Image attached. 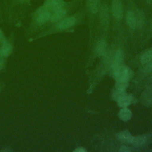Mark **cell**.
I'll return each mask as SVG.
<instances>
[{
    "mask_svg": "<svg viewBox=\"0 0 152 152\" xmlns=\"http://www.w3.org/2000/svg\"><path fill=\"white\" fill-rule=\"evenodd\" d=\"M113 71L116 80H129L131 76V71L129 68L122 65L118 66Z\"/></svg>",
    "mask_w": 152,
    "mask_h": 152,
    "instance_id": "cell-1",
    "label": "cell"
},
{
    "mask_svg": "<svg viewBox=\"0 0 152 152\" xmlns=\"http://www.w3.org/2000/svg\"><path fill=\"white\" fill-rule=\"evenodd\" d=\"M112 13L116 19H121L122 17V4L118 0H113L112 3Z\"/></svg>",
    "mask_w": 152,
    "mask_h": 152,
    "instance_id": "cell-2",
    "label": "cell"
},
{
    "mask_svg": "<svg viewBox=\"0 0 152 152\" xmlns=\"http://www.w3.org/2000/svg\"><path fill=\"white\" fill-rule=\"evenodd\" d=\"M63 5V0H47L45 7L48 10L56 11L61 8H62Z\"/></svg>",
    "mask_w": 152,
    "mask_h": 152,
    "instance_id": "cell-3",
    "label": "cell"
},
{
    "mask_svg": "<svg viewBox=\"0 0 152 152\" xmlns=\"http://www.w3.org/2000/svg\"><path fill=\"white\" fill-rule=\"evenodd\" d=\"M50 17V14L49 12V10H47L45 7L39 11V14L36 18V20L39 23H43L48 21Z\"/></svg>",
    "mask_w": 152,
    "mask_h": 152,
    "instance_id": "cell-4",
    "label": "cell"
},
{
    "mask_svg": "<svg viewBox=\"0 0 152 152\" xmlns=\"http://www.w3.org/2000/svg\"><path fill=\"white\" fill-rule=\"evenodd\" d=\"M75 22L76 19L73 17H71L65 20H63L62 21L59 22L57 25V27L60 30L66 29L73 26L75 23Z\"/></svg>",
    "mask_w": 152,
    "mask_h": 152,
    "instance_id": "cell-5",
    "label": "cell"
},
{
    "mask_svg": "<svg viewBox=\"0 0 152 152\" xmlns=\"http://www.w3.org/2000/svg\"><path fill=\"white\" fill-rule=\"evenodd\" d=\"M148 141V137L146 135H138L137 137H133L131 144L135 147H141L147 144Z\"/></svg>",
    "mask_w": 152,
    "mask_h": 152,
    "instance_id": "cell-6",
    "label": "cell"
},
{
    "mask_svg": "<svg viewBox=\"0 0 152 152\" xmlns=\"http://www.w3.org/2000/svg\"><path fill=\"white\" fill-rule=\"evenodd\" d=\"M133 100V97L131 95L125 94L122 97H121L119 99L117 100L118 106L121 107H126L128 106H129Z\"/></svg>",
    "mask_w": 152,
    "mask_h": 152,
    "instance_id": "cell-7",
    "label": "cell"
},
{
    "mask_svg": "<svg viewBox=\"0 0 152 152\" xmlns=\"http://www.w3.org/2000/svg\"><path fill=\"white\" fill-rule=\"evenodd\" d=\"M132 137H133L132 136L131 133L127 130L121 131L118 135V138L121 141H122L123 142H126V143L131 144Z\"/></svg>",
    "mask_w": 152,
    "mask_h": 152,
    "instance_id": "cell-8",
    "label": "cell"
},
{
    "mask_svg": "<svg viewBox=\"0 0 152 152\" xmlns=\"http://www.w3.org/2000/svg\"><path fill=\"white\" fill-rule=\"evenodd\" d=\"M95 52L98 56H103L106 53V43L105 42L99 41L96 47Z\"/></svg>",
    "mask_w": 152,
    "mask_h": 152,
    "instance_id": "cell-9",
    "label": "cell"
},
{
    "mask_svg": "<svg viewBox=\"0 0 152 152\" xmlns=\"http://www.w3.org/2000/svg\"><path fill=\"white\" fill-rule=\"evenodd\" d=\"M118 115L121 120L124 121H127L131 119L132 116V112L126 107H123L119 112Z\"/></svg>",
    "mask_w": 152,
    "mask_h": 152,
    "instance_id": "cell-10",
    "label": "cell"
},
{
    "mask_svg": "<svg viewBox=\"0 0 152 152\" xmlns=\"http://www.w3.org/2000/svg\"><path fill=\"white\" fill-rule=\"evenodd\" d=\"M126 23L129 27L131 28H135L137 26L136 17L134 12L132 11H128L126 14Z\"/></svg>",
    "mask_w": 152,
    "mask_h": 152,
    "instance_id": "cell-11",
    "label": "cell"
},
{
    "mask_svg": "<svg viewBox=\"0 0 152 152\" xmlns=\"http://www.w3.org/2000/svg\"><path fill=\"white\" fill-rule=\"evenodd\" d=\"M123 58H124V55H123V52L122 51V50L119 49L115 55L113 62V64H112V66H113V69H115V68H116L118 66L121 65V63L123 61Z\"/></svg>",
    "mask_w": 152,
    "mask_h": 152,
    "instance_id": "cell-12",
    "label": "cell"
},
{
    "mask_svg": "<svg viewBox=\"0 0 152 152\" xmlns=\"http://www.w3.org/2000/svg\"><path fill=\"white\" fill-rule=\"evenodd\" d=\"M100 4V0H88L87 7L89 11L93 14L97 12L99 6Z\"/></svg>",
    "mask_w": 152,
    "mask_h": 152,
    "instance_id": "cell-13",
    "label": "cell"
},
{
    "mask_svg": "<svg viewBox=\"0 0 152 152\" xmlns=\"http://www.w3.org/2000/svg\"><path fill=\"white\" fill-rule=\"evenodd\" d=\"M65 14H66V11L63 8H61L55 11V13L51 17L52 22L55 23L59 21L65 15Z\"/></svg>",
    "mask_w": 152,
    "mask_h": 152,
    "instance_id": "cell-14",
    "label": "cell"
},
{
    "mask_svg": "<svg viewBox=\"0 0 152 152\" xmlns=\"http://www.w3.org/2000/svg\"><path fill=\"white\" fill-rule=\"evenodd\" d=\"M142 100L146 105L150 106L152 104V90H146L142 94Z\"/></svg>",
    "mask_w": 152,
    "mask_h": 152,
    "instance_id": "cell-15",
    "label": "cell"
},
{
    "mask_svg": "<svg viewBox=\"0 0 152 152\" xmlns=\"http://www.w3.org/2000/svg\"><path fill=\"white\" fill-rule=\"evenodd\" d=\"M11 47L10 45L7 42L4 43L0 50V53L1 56H7L11 52Z\"/></svg>",
    "mask_w": 152,
    "mask_h": 152,
    "instance_id": "cell-16",
    "label": "cell"
},
{
    "mask_svg": "<svg viewBox=\"0 0 152 152\" xmlns=\"http://www.w3.org/2000/svg\"><path fill=\"white\" fill-rule=\"evenodd\" d=\"M152 59V50H149L144 53L141 58V62L143 64L148 63Z\"/></svg>",
    "mask_w": 152,
    "mask_h": 152,
    "instance_id": "cell-17",
    "label": "cell"
},
{
    "mask_svg": "<svg viewBox=\"0 0 152 152\" xmlns=\"http://www.w3.org/2000/svg\"><path fill=\"white\" fill-rule=\"evenodd\" d=\"M128 86V80H116L115 88L125 90Z\"/></svg>",
    "mask_w": 152,
    "mask_h": 152,
    "instance_id": "cell-18",
    "label": "cell"
},
{
    "mask_svg": "<svg viewBox=\"0 0 152 152\" xmlns=\"http://www.w3.org/2000/svg\"><path fill=\"white\" fill-rule=\"evenodd\" d=\"M125 94H126L125 90L116 88V90L114 91V92L112 94V98L113 100L117 101L118 99H119L121 97H122Z\"/></svg>",
    "mask_w": 152,
    "mask_h": 152,
    "instance_id": "cell-19",
    "label": "cell"
},
{
    "mask_svg": "<svg viewBox=\"0 0 152 152\" xmlns=\"http://www.w3.org/2000/svg\"><path fill=\"white\" fill-rule=\"evenodd\" d=\"M100 16H101V19L102 20V21L104 22L105 21L106 22V21L107 20V17H108V10H107V7L104 5L102 7Z\"/></svg>",
    "mask_w": 152,
    "mask_h": 152,
    "instance_id": "cell-20",
    "label": "cell"
},
{
    "mask_svg": "<svg viewBox=\"0 0 152 152\" xmlns=\"http://www.w3.org/2000/svg\"><path fill=\"white\" fill-rule=\"evenodd\" d=\"M119 151L120 152H128V151H131V149L129 147H128L122 146V147H120Z\"/></svg>",
    "mask_w": 152,
    "mask_h": 152,
    "instance_id": "cell-21",
    "label": "cell"
},
{
    "mask_svg": "<svg viewBox=\"0 0 152 152\" xmlns=\"http://www.w3.org/2000/svg\"><path fill=\"white\" fill-rule=\"evenodd\" d=\"M145 70L146 71L150 72L151 71H152V61H150V63L147 65L146 68H145Z\"/></svg>",
    "mask_w": 152,
    "mask_h": 152,
    "instance_id": "cell-22",
    "label": "cell"
},
{
    "mask_svg": "<svg viewBox=\"0 0 152 152\" xmlns=\"http://www.w3.org/2000/svg\"><path fill=\"white\" fill-rule=\"evenodd\" d=\"M74 152H86V151H87V150L85 148H84L78 147L75 150H74Z\"/></svg>",
    "mask_w": 152,
    "mask_h": 152,
    "instance_id": "cell-23",
    "label": "cell"
},
{
    "mask_svg": "<svg viewBox=\"0 0 152 152\" xmlns=\"http://www.w3.org/2000/svg\"><path fill=\"white\" fill-rule=\"evenodd\" d=\"M2 36H3V35H2V31H1V30H0V42H1V40H2Z\"/></svg>",
    "mask_w": 152,
    "mask_h": 152,
    "instance_id": "cell-24",
    "label": "cell"
},
{
    "mask_svg": "<svg viewBox=\"0 0 152 152\" xmlns=\"http://www.w3.org/2000/svg\"><path fill=\"white\" fill-rule=\"evenodd\" d=\"M147 2L150 5H152V0H146Z\"/></svg>",
    "mask_w": 152,
    "mask_h": 152,
    "instance_id": "cell-25",
    "label": "cell"
},
{
    "mask_svg": "<svg viewBox=\"0 0 152 152\" xmlns=\"http://www.w3.org/2000/svg\"><path fill=\"white\" fill-rule=\"evenodd\" d=\"M2 60L0 58V66H1L2 65Z\"/></svg>",
    "mask_w": 152,
    "mask_h": 152,
    "instance_id": "cell-26",
    "label": "cell"
},
{
    "mask_svg": "<svg viewBox=\"0 0 152 152\" xmlns=\"http://www.w3.org/2000/svg\"><path fill=\"white\" fill-rule=\"evenodd\" d=\"M21 1H26V0H21Z\"/></svg>",
    "mask_w": 152,
    "mask_h": 152,
    "instance_id": "cell-27",
    "label": "cell"
}]
</instances>
